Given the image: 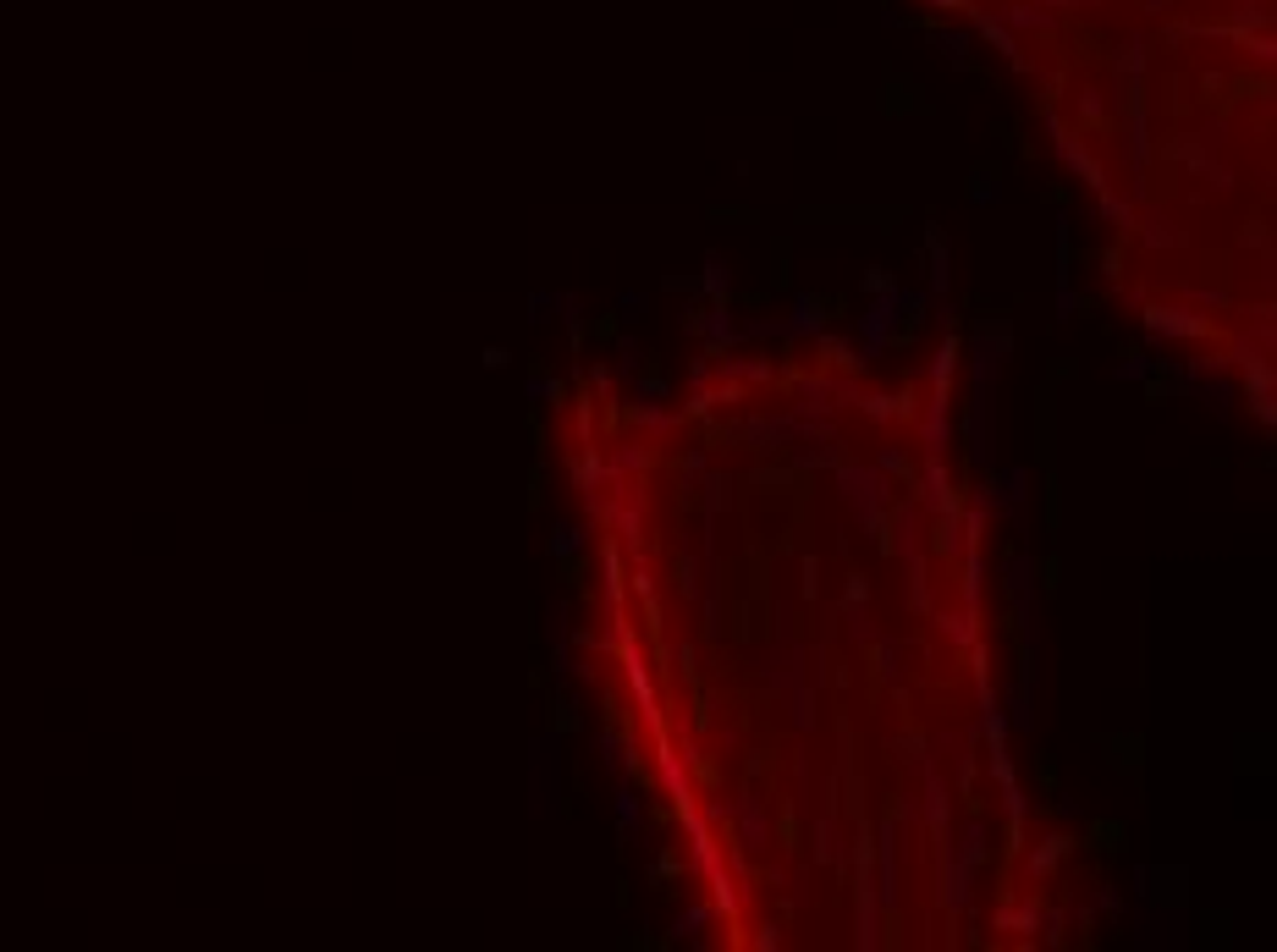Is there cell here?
Segmentation results:
<instances>
[{
	"label": "cell",
	"mask_w": 1277,
	"mask_h": 952,
	"mask_svg": "<svg viewBox=\"0 0 1277 952\" xmlns=\"http://www.w3.org/2000/svg\"><path fill=\"white\" fill-rule=\"evenodd\" d=\"M1101 749H1107V760L1118 771H1129V776H1140L1145 771V738L1140 732H1118V738H1101Z\"/></svg>",
	"instance_id": "1"
},
{
	"label": "cell",
	"mask_w": 1277,
	"mask_h": 952,
	"mask_svg": "<svg viewBox=\"0 0 1277 952\" xmlns=\"http://www.w3.org/2000/svg\"><path fill=\"white\" fill-rule=\"evenodd\" d=\"M799 309H804V326H832V319L848 314V292H810Z\"/></svg>",
	"instance_id": "2"
},
{
	"label": "cell",
	"mask_w": 1277,
	"mask_h": 952,
	"mask_svg": "<svg viewBox=\"0 0 1277 952\" xmlns=\"http://www.w3.org/2000/svg\"><path fill=\"white\" fill-rule=\"evenodd\" d=\"M1079 842H1084V848H1096V854H1123V842H1129V826H1123V820H1091Z\"/></svg>",
	"instance_id": "3"
},
{
	"label": "cell",
	"mask_w": 1277,
	"mask_h": 952,
	"mask_svg": "<svg viewBox=\"0 0 1277 952\" xmlns=\"http://www.w3.org/2000/svg\"><path fill=\"white\" fill-rule=\"evenodd\" d=\"M1035 424H1040V463H1052V435H1057V397H1052V386H1040V397H1035Z\"/></svg>",
	"instance_id": "4"
},
{
	"label": "cell",
	"mask_w": 1277,
	"mask_h": 952,
	"mask_svg": "<svg viewBox=\"0 0 1277 952\" xmlns=\"http://www.w3.org/2000/svg\"><path fill=\"white\" fill-rule=\"evenodd\" d=\"M1156 881H1162V886H1156V903H1167V908H1179V903H1184V870H1173V875L1162 870Z\"/></svg>",
	"instance_id": "5"
},
{
	"label": "cell",
	"mask_w": 1277,
	"mask_h": 952,
	"mask_svg": "<svg viewBox=\"0 0 1277 952\" xmlns=\"http://www.w3.org/2000/svg\"><path fill=\"white\" fill-rule=\"evenodd\" d=\"M771 259H776L771 282H776V287H788V282H793V270H788V265H793V243H788V237H776V243H771Z\"/></svg>",
	"instance_id": "6"
},
{
	"label": "cell",
	"mask_w": 1277,
	"mask_h": 952,
	"mask_svg": "<svg viewBox=\"0 0 1277 952\" xmlns=\"http://www.w3.org/2000/svg\"><path fill=\"white\" fill-rule=\"evenodd\" d=\"M1063 523V490H1057V479H1047V529Z\"/></svg>",
	"instance_id": "7"
},
{
	"label": "cell",
	"mask_w": 1277,
	"mask_h": 952,
	"mask_svg": "<svg viewBox=\"0 0 1277 952\" xmlns=\"http://www.w3.org/2000/svg\"><path fill=\"white\" fill-rule=\"evenodd\" d=\"M1206 947H1228V914H1211L1206 919Z\"/></svg>",
	"instance_id": "8"
},
{
	"label": "cell",
	"mask_w": 1277,
	"mask_h": 952,
	"mask_svg": "<svg viewBox=\"0 0 1277 952\" xmlns=\"http://www.w3.org/2000/svg\"><path fill=\"white\" fill-rule=\"evenodd\" d=\"M590 331H595V342H616V331H623V319H616V314H600Z\"/></svg>",
	"instance_id": "9"
},
{
	"label": "cell",
	"mask_w": 1277,
	"mask_h": 952,
	"mask_svg": "<svg viewBox=\"0 0 1277 952\" xmlns=\"http://www.w3.org/2000/svg\"><path fill=\"white\" fill-rule=\"evenodd\" d=\"M1057 573H1063V562H1057V556H1047V562H1040V590H1057V583H1063Z\"/></svg>",
	"instance_id": "10"
},
{
	"label": "cell",
	"mask_w": 1277,
	"mask_h": 952,
	"mask_svg": "<svg viewBox=\"0 0 1277 952\" xmlns=\"http://www.w3.org/2000/svg\"><path fill=\"white\" fill-rule=\"evenodd\" d=\"M572 727H579V710H572V705H556V732H572Z\"/></svg>",
	"instance_id": "11"
},
{
	"label": "cell",
	"mask_w": 1277,
	"mask_h": 952,
	"mask_svg": "<svg viewBox=\"0 0 1277 952\" xmlns=\"http://www.w3.org/2000/svg\"><path fill=\"white\" fill-rule=\"evenodd\" d=\"M546 397H551V407H567V386H562V380H551Z\"/></svg>",
	"instance_id": "12"
},
{
	"label": "cell",
	"mask_w": 1277,
	"mask_h": 952,
	"mask_svg": "<svg viewBox=\"0 0 1277 952\" xmlns=\"http://www.w3.org/2000/svg\"><path fill=\"white\" fill-rule=\"evenodd\" d=\"M776 831H782V842H788V848H793V837H799V826H793V815H782V820H776Z\"/></svg>",
	"instance_id": "13"
}]
</instances>
